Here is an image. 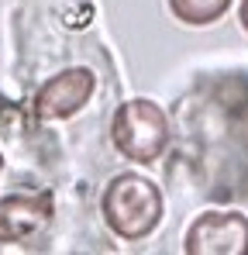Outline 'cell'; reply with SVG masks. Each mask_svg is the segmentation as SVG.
Here are the masks:
<instances>
[{
    "instance_id": "obj_6",
    "label": "cell",
    "mask_w": 248,
    "mask_h": 255,
    "mask_svg": "<svg viewBox=\"0 0 248 255\" xmlns=\"http://www.w3.org/2000/svg\"><path fill=\"white\" fill-rule=\"evenodd\" d=\"M169 10H172L176 21H183V24L204 28V24L221 21V17L231 10V0H169Z\"/></svg>"
},
{
    "instance_id": "obj_4",
    "label": "cell",
    "mask_w": 248,
    "mask_h": 255,
    "mask_svg": "<svg viewBox=\"0 0 248 255\" xmlns=\"http://www.w3.org/2000/svg\"><path fill=\"white\" fill-rule=\"evenodd\" d=\"M97 90V76L86 66H73L45 80L35 93V118L38 121H66L80 114Z\"/></svg>"
},
{
    "instance_id": "obj_2",
    "label": "cell",
    "mask_w": 248,
    "mask_h": 255,
    "mask_svg": "<svg viewBox=\"0 0 248 255\" xmlns=\"http://www.w3.org/2000/svg\"><path fill=\"white\" fill-rule=\"evenodd\" d=\"M111 138H114V148L124 159L152 166V162H159L165 155V148L172 141V128H169L165 111L155 100L134 97V100H124L114 111Z\"/></svg>"
},
{
    "instance_id": "obj_5",
    "label": "cell",
    "mask_w": 248,
    "mask_h": 255,
    "mask_svg": "<svg viewBox=\"0 0 248 255\" xmlns=\"http://www.w3.org/2000/svg\"><path fill=\"white\" fill-rule=\"evenodd\" d=\"M55 200L48 190L41 193H10L0 200V245L28 242L52 221Z\"/></svg>"
},
{
    "instance_id": "obj_8",
    "label": "cell",
    "mask_w": 248,
    "mask_h": 255,
    "mask_svg": "<svg viewBox=\"0 0 248 255\" xmlns=\"http://www.w3.org/2000/svg\"><path fill=\"white\" fill-rule=\"evenodd\" d=\"M0 172H3V155H0Z\"/></svg>"
},
{
    "instance_id": "obj_1",
    "label": "cell",
    "mask_w": 248,
    "mask_h": 255,
    "mask_svg": "<svg viewBox=\"0 0 248 255\" xmlns=\"http://www.w3.org/2000/svg\"><path fill=\"white\" fill-rule=\"evenodd\" d=\"M100 214L121 242H145L165 214L162 190L138 172H121L104 186Z\"/></svg>"
},
{
    "instance_id": "obj_7",
    "label": "cell",
    "mask_w": 248,
    "mask_h": 255,
    "mask_svg": "<svg viewBox=\"0 0 248 255\" xmlns=\"http://www.w3.org/2000/svg\"><path fill=\"white\" fill-rule=\"evenodd\" d=\"M238 21H242V28H245V35H248V0L238 3Z\"/></svg>"
},
{
    "instance_id": "obj_3",
    "label": "cell",
    "mask_w": 248,
    "mask_h": 255,
    "mask_svg": "<svg viewBox=\"0 0 248 255\" xmlns=\"http://www.w3.org/2000/svg\"><path fill=\"white\" fill-rule=\"evenodd\" d=\"M186 255H248V217L242 211H204L183 238Z\"/></svg>"
}]
</instances>
